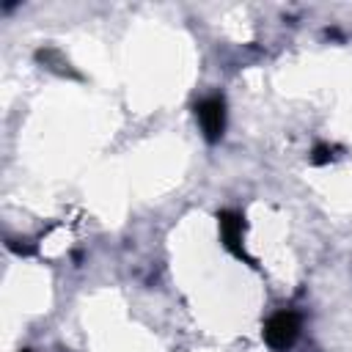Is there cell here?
Segmentation results:
<instances>
[{"label":"cell","mask_w":352,"mask_h":352,"mask_svg":"<svg viewBox=\"0 0 352 352\" xmlns=\"http://www.w3.org/2000/svg\"><path fill=\"white\" fill-rule=\"evenodd\" d=\"M333 157H336V154H333V148H330V146H324V143H316V146H314V151H311V162H314V165H327Z\"/></svg>","instance_id":"cell-4"},{"label":"cell","mask_w":352,"mask_h":352,"mask_svg":"<svg viewBox=\"0 0 352 352\" xmlns=\"http://www.w3.org/2000/svg\"><path fill=\"white\" fill-rule=\"evenodd\" d=\"M195 116L201 121V129H204V138L209 143H217L226 132V102L223 96H209L204 102L195 104Z\"/></svg>","instance_id":"cell-2"},{"label":"cell","mask_w":352,"mask_h":352,"mask_svg":"<svg viewBox=\"0 0 352 352\" xmlns=\"http://www.w3.org/2000/svg\"><path fill=\"white\" fill-rule=\"evenodd\" d=\"M22 352H30V349H22Z\"/></svg>","instance_id":"cell-5"},{"label":"cell","mask_w":352,"mask_h":352,"mask_svg":"<svg viewBox=\"0 0 352 352\" xmlns=\"http://www.w3.org/2000/svg\"><path fill=\"white\" fill-rule=\"evenodd\" d=\"M297 336H300V314L297 311H278L264 322V341L275 352L292 349Z\"/></svg>","instance_id":"cell-1"},{"label":"cell","mask_w":352,"mask_h":352,"mask_svg":"<svg viewBox=\"0 0 352 352\" xmlns=\"http://www.w3.org/2000/svg\"><path fill=\"white\" fill-rule=\"evenodd\" d=\"M217 223H220V236H223V245L226 250H231L236 258H242L245 264L256 267V261L245 253L242 248V231H245V217L239 212H231V209H223L217 212Z\"/></svg>","instance_id":"cell-3"}]
</instances>
